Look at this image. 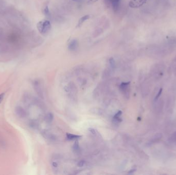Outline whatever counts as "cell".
<instances>
[{
	"instance_id": "20",
	"label": "cell",
	"mask_w": 176,
	"mask_h": 175,
	"mask_svg": "<svg viewBox=\"0 0 176 175\" xmlns=\"http://www.w3.org/2000/svg\"><path fill=\"white\" fill-rule=\"evenodd\" d=\"M135 170H136V169H132V170H131L129 172V173H131V172H134V171H135Z\"/></svg>"
},
{
	"instance_id": "15",
	"label": "cell",
	"mask_w": 176,
	"mask_h": 175,
	"mask_svg": "<svg viewBox=\"0 0 176 175\" xmlns=\"http://www.w3.org/2000/svg\"><path fill=\"white\" fill-rule=\"evenodd\" d=\"M162 92V88H160V89L159 90V92H158V94L157 95V96H156V98H155V100H157L158 99V98H159V97H160V95L161 94Z\"/></svg>"
},
{
	"instance_id": "13",
	"label": "cell",
	"mask_w": 176,
	"mask_h": 175,
	"mask_svg": "<svg viewBox=\"0 0 176 175\" xmlns=\"http://www.w3.org/2000/svg\"><path fill=\"white\" fill-rule=\"evenodd\" d=\"M169 141L171 143L176 141V132L173 133L169 138Z\"/></svg>"
},
{
	"instance_id": "14",
	"label": "cell",
	"mask_w": 176,
	"mask_h": 175,
	"mask_svg": "<svg viewBox=\"0 0 176 175\" xmlns=\"http://www.w3.org/2000/svg\"><path fill=\"white\" fill-rule=\"evenodd\" d=\"M44 12L45 15L46 17L49 18L50 16H51V13H50V12H49V9H48V6H46V7L45 8V9H44Z\"/></svg>"
},
{
	"instance_id": "12",
	"label": "cell",
	"mask_w": 176,
	"mask_h": 175,
	"mask_svg": "<svg viewBox=\"0 0 176 175\" xmlns=\"http://www.w3.org/2000/svg\"><path fill=\"white\" fill-rule=\"evenodd\" d=\"M162 137V136L161 134H157L154 137V138L153 139V142H154V143L155 142H157V141H158L160 140H161Z\"/></svg>"
},
{
	"instance_id": "18",
	"label": "cell",
	"mask_w": 176,
	"mask_h": 175,
	"mask_svg": "<svg viewBox=\"0 0 176 175\" xmlns=\"http://www.w3.org/2000/svg\"><path fill=\"white\" fill-rule=\"evenodd\" d=\"M96 1H97V0H89L88 3H89V4H91V3H94V2H96Z\"/></svg>"
},
{
	"instance_id": "11",
	"label": "cell",
	"mask_w": 176,
	"mask_h": 175,
	"mask_svg": "<svg viewBox=\"0 0 176 175\" xmlns=\"http://www.w3.org/2000/svg\"><path fill=\"white\" fill-rule=\"evenodd\" d=\"M109 64L110 65V67H111L112 69H114L116 67V63L114 59L113 58H111L109 59Z\"/></svg>"
},
{
	"instance_id": "1",
	"label": "cell",
	"mask_w": 176,
	"mask_h": 175,
	"mask_svg": "<svg viewBox=\"0 0 176 175\" xmlns=\"http://www.w3.org/2000/svg\"><path fill=\"white\" fill-rule=\"evenodd\" d=\"M37 27L40 34L45 35L47 34L51 29V24L49 21L44 20L37 23Z\"/></svg>"
},
{
	"instance_id": "17",
	"label": "cell",
	"mask_w": 176,
	"mask_h": 175,
	"mask_svg": "<svg viewBox=\"0 0 176 175\" xmlns=\"http://www.w3.org/2000/svg\"><path fill=\"white\" fill-rule=\"evenodd\" d=\"M85 161H79L78 164H77V165L79 166V167H83L85 165Z\"/></svg>"
},
{
	"instance_id": "8",
	"label": "cell",
	"mask_w": 176,
	"mask_h": 175,
	"mask_svg": "<svg viewBox=\"0 0 176 175\" xmlns=\"http://www.w3.org/2000/svg\"><path fill=\"white\" fill-rule=\"evenodd\" d=\"M120 0H112L111 3L114 11H117L118 9Z\"/></svg>"
},
{
	"instance_id": "16",
	"label": "cell",
	"mask_w": 176,
	"mask_h": 175,
	"mask_svg": "<svg viewBox=\"0 0 176 175\" xmlns=\"http://www.w3.org/2000/svg\"><path fill=\"white\" fill-rule=\"evenodd\" d=\"M4 97H5V93H2L0 94V104L2 102L3 99L4 98Z\"/></svg>"
},
{
	"instance_id": "5",
	"label": "cell",
	"mask_w": 176,
	"mask_h": 175,
	"mask_svg": "<svg viewBox=\"0 0 176 175\" xmlns=\"http://www.w3.org/2000/svg\"><path fill=\"white\" fill-rule=\"evenodd\" d=\"M78 46V43L77 40L74 39L72 40L69 43L68 46V48L71 51H74L77 49Z\"/></svg>"
},
{
	"instance_id": "3",
	"label": "cell",
	"mask_w": 176,
	"mask_h": 175,
	"mask_svg": "<svg viewBox=\"0 0 176 175\" xmlns=\"http://www.w3.org/2000/svg\"><path fill=\"white\" fill-rule=\"evenodd\" d=\"M33 86L34 87V89L35 90L38 96L41 98H43V93L40 82L38 80H35L34 81Z\"/></svg>"
},
{
	"instance_id": "21",
	"label": "cell",
	"mask_w": 176,
	"mask_h": 175,
	"mask_svg": "<svg viewBox=\"0 0 176 175\" xmlns=\"http://www.w3.org/2000/svg\"><path fill=\"white\" fill-rule=\"evenodd\" d=\"M72 1H78V0H72Z\"/></svg>"
},
{
	"instance_id": "9",
	"label": "cell",
	"mask_w": 176,
	"mask_h": 175,
	"mask_svg": "<svg viewBox=\"0 0 176 175\" xmlns=\"http://www.w3.org/2000/svg\"><path fill=\"white\" fill-rule=\"evenodd\" d=\"M73 149L74 152H75V153H76V154H78L80 152V147H79L78 141L77 140H76V142H75V143L74 144L73 146Z\"/></svg>"
},
{
	"instance_id": "6",
	"label": "cell",
	"mask_w": 176,
	"mask_h": 175,
	"mask_svg": "<svg viewBox=\"0 0 176 175\" xmlns=\"http://www.w3.org/2000/svg\"><path fill=\"white\" fill-rule=\"evenodd\" d=\"M89 19H90V15H86L82 17L78 21L77 25V27H80L86 21H87V20H88Z\"/></svg>"
},
{
	"instance_id": "10",
	"label": "cell",
	"mask_w": 176,
	"mask_h": 175,
	"mask_svg": "<svg viewBox=\"0 0 176 175\" xmlns=\"http://www.w3.org/2000/svg\"><path fill=\"white\" fill-rule=\"evenodd\" d=\"M54 119V116L52 113H48L45 117V120L47 123H51Z\"/></svg>"
},
{
	"instance_id": "19",
	"label": "cell",
	"mask_w": 176,
	"mask_h": 175,
	"mask_svg": "<svg viewBox=\"0 0 176 175\" xmlns=\"http://www.w3.org/2000/svg\"><path fill=\"white\" fill-rule=\"evenodd\" d=\"M53 166L54 167H57L58 166V164H57V163H56V162H53Z\"/></svg>"
},
{
	"instance_id": "7",
	"label": "cell",
	"mask_w": 176,
	"mask_h": 175,
	"mask_svg": "<svg viewBox=\"0 0 176 175\" xmlns=\"http://www.w3.org/2000/svg\"><path fill=\"white\" fill-rule=\"evenodd\" d=\"M82 136H78L75 135L74 134L67 133L66 134V138L69 140H77L79 139Z\"/></svg>"
},
{
	"instance_id": "2",
	"label": "cell",
	"mask_w": 176,
	"mask_h": 175,
	"mask_svg": "<svg viewBox=\"0 0 176 175\" xmlns=\"http://www.w3.org/2000/svg\"><path fill=\"white\" fill-rule=\"evenodd\" d=\"M15 112L17 116L21 119L25 118L28 115L26 110L21 106H17L15 108Z\"/></svg>"
},
{
	"instance_id": "4",
	"label": "cell",
	"mask_w": 176,
	"mask_h": 175,
	"mask_svg": "<svg viewBox=\"0 0 176 175\" xmlns=\"http://www.w3.org/2000/svg\"><path fill=\"white\" fill-rule=\"evenodd\" d=\"M147 0H131L129 2V6L132 8H139L142 6Z\"/></svg>"
}]
</instances>
